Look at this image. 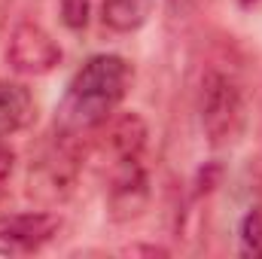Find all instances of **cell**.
Returning <instances> with one entry per match:
<instances>
[{
    "label": "cell",
    "mask_w": 262,
    "mask_h": 259,
    "mask_svg": "<svg viewBox=\"0 0 262 259\" xmlns=\"http://www.w3.org/2000/svg\"><path fill=\"white\" fill-rule=\"evenodd\" d=\"M198 116L210 146L238 143L247 128V101L241 85L223 70H207L198 89Z\"/></svg>",
    "instance_id": "2"
},
{
    "label": "cell",
    "mask_w": 262,
    "mask_h": 259,
    "mask_svg": "<svg viewBox=\"0 0 262 259\" xmlns=\"http://www.w3.org/2000/svg\"><path fill=\"white\" fill-rule=\"evenodd\" d=\"M104 146L113 153L116 162H128V159H140L143 146H146V122L137 113H122L110 122L107 128V140Z\"/></svg>",
    "instance_id": "7"
},
{
    "label": "cell",
    "mask_w": 262,
    "mask_h": 259,
    "mask_svg": "<svg viewBox=\"0 0 262 259\" xmlns=\"http://www.w3.org/2000/svg\"><path fill=\"white\" fill-rule=\"evenodd\" d=\"M73 189V162L67 153L49 156L37 165V171H31V195L43 198V201H61Z\"/></svg>",
    "instance_id": "6"
},
{
    "label": "cell",
    "mask_w": 262,
    "mask_h": 259,
    "mask_svg": "<svg viewBox=\"0 0 262 259\" xmlns=\"http://www.w3.org/2000/svg\"><path fill=\"white\" fill-rule=\"evenodd\" d=\"M34 119V98L21 82L0 79V137L21 131Z\"/></svg>",
    "instance_id": "8"
},
{
    "label": "cell",
    "mask_w": 262,
    "mask_h": 259,
    "mask_svg": "<svg viewBox=\"0 0 262 259\" xmlns=\"http://www.w3.org/2000/svg\"><path fill=\"white\" fill-rule=\"evenodd\" d=\"M61 229V220L46 210L0 217V256H28L43 250Z\"/></svg>",
    "instance_id": "4"
},
{
    "label": "cell",
    "mask_w": 262,
    "mask_h": 259,
    "mask_svg": "<svg viewBox=\"0 0 262 259\" xmlns=\"http://www.w3.org/2000/svg\"><path fill=\"white\" fill-rule=\"evenodd\" d=\"M61 15H64V25L70 31H82L89 25V0H64Z\"/></svg>",
    "instance_id": "11"
},
{
    "label": "cell",
    "mask_w": 262,
    "mask_h": 259,
    "mask_svg": "<svg viewBox=\"0 0 262 259\" xmlns=\"http://www.w3.org/2000/svg\"><path fill=\"white\" fill-rule=\"evenodd\" d=\"M152 9H156V0H101L104 25L119 34H131V31L143 28L149 21Z\"/></svg>",
    "instance_id": "9"
},
{
    "label": "cell",
    "mask_w": 262,
    "mask_h": 259,
    "mask_svg": "<svg viewBox=\"0 0 262 259\" xmlns=\"http://www.w3.org/2000/svg\"><path fill=\"white\" fill-rule=\"evenodd\" d=\"M146 201H149V180H146V171L140 168V162L137 159L119 162L113 183H110V195H107L110 217L119 223L134 220L143 213Z\"/></svg>",
    "instance_id": "5"
},
{
    "label": "cell",
    "mask_w": 262,
    "mask_h": 259,
    "mask_svg": "<svg viewBox=\"0 0 262 259\" xmlns=\"http://www.w3.org/2000/svg\"><path fill=\"white\" fill-rule=\"evenodd\" d=\"M12 171H15V153L0 143V195L6 192V186L12 180Z\"/></svg>",
    "instance_id": "12"
},
{
    "label": "cell",
    "mask_w": 262,
    "mask_h": 259,
    "mask_svg": "<svg viewBox=\"0 0 262 259\" xmlns=\"http://www.w3.org/2000/svg\"><path fill=\"white\" fill-rule=\"evenodd\" d=\"M134 70L122 55H92L70 79L58 107L64 131H85L104 125L128 95Z\"/></svg>",
    "instance_id": "1"
},
{
    "label": "cell",
    "mask_w": 262,
    "mask_h": 259,
    "mask_svg": "<svg viewBox=\"0 0 262 259\" xmlns=\"http://www.w3.org/2000/svg\"><path fill=\"white\" fill-rule=\"evenodd\" d=\"M238 238H241V253L244 256L262 259V207H250L244 213Z\"/></svg>",
    "instance_id": "10"
},
{
    "label": "cell",
    "mask_w": 262,
    "mask_h": 259,
    "mask_svg": "<svg viewBox=\"0 0 262 259\" xmlns=\"http://www.w3.org/2000/svg\"><path fill=\"white\" fill-rule=\"evenodd\" d=\"M6 61L21 76H43L55 70L61 61V46L52 40L49 31H43L34 21H21L12 28L6 43Z\"/></svg>",
    "instance_id": "3"
}]
</instances>
